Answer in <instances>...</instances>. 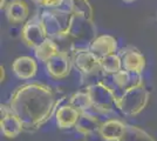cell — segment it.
<instances>
[{"label":"cell","instance_id":"cell-1","mask_svg":"<svg viewBox=\"0 0 157 141\" xmlns=\"http://www.w3.org/2000/svg\"><path fill=\"white\" fill-rule=\"evenodd\" d=\"M63 98V94H60L49 85L31 82L14 89L10 96L8 106L20 118L24 131L32 133L51 120Z\"/></svg>","mask_w":157,"mask_h":141},{"label":"cell","instance_id":"cell-2","mask_svg":"<svg viewBox=\"0 0 157 141\" xmlns=\"http://www.w3.org/2000/svg\"><path fill=\"white\" fill-rule=\"evenodd\" d=\"M96 34L98 29L94 19L86 18L80 14H73L71 27L68 31V37L75 40L73 44V52L89 49L90 44L98 38Z\"/></svg>","mask_w":157,"mask_h":141},{"label":"cell","instance_id":"cell-3","mask_svg":"<svg viewBox=\"0 0 157 141\" xmlns=\"http://www.w3.org/2000/svg\"><path fill=\"white\" fill-rule=\"evenodd\" d=\"M72 12L62 8H48L40 14L48 38L62 39L68 37L72 22Z\"/></svg>","mask_w":157,"mask_h":141},{"label":"cell","instance_id":"cell-4","mask_svg":"<svg viewBox=\"0 0 157 141\" xmlns=\"http://www.w3.org/2000/svg\"><path fill=\"white\" fill-rule=\"evenodd\" d=\"M150 99V93L144 84L125 89L121 96H118L117 109L124 115L135 116L140 114L147 107Z\"/></svg>","mask_w":157,"mask_h":141},{"label":"cell","instance_id":"cell-5","mask_svg":"<svg viewBox=\"0 0 157 141\" xmlns=\"http://www.w3.org/2000/svg\"><path fill=\"white\" fill-rule=\"evenodd\" d=\"M93 102V108L100 113H109L117 108L118 96L105 82H95L86 87Z\"/></svg>","mask_w":157,"mask_h":141},{"label":"cell","instance_id":"cell-6","mask_svg":"<svg viewBox=\"0 0 157 141\" xmlns=\"http://www.w3.org/2000/svg\"><path fill=\"white\" fill-rule=\"evenodd\" d=\"M21 39L27 46L34 49L48 39L40 15H34L24 24L21 29Z\"/></svg>","mask_w":157,"mask_h":141},{"label":"cell","instance_id":"cell-7","mask_svg":"<svg viewBox=\"0 0 157 141\" xmlns=\"http://www.w3.org/2000/svg\"><path fill=\"white\" fill-rule=\"evenodd\" d=\"M46 71L53 79H65L72 71L73 60L69 54L65 51H59L54 54L46 64Z\"/></svg>","mask_w":157,"mask_h":141},{"label":"cell","instance_id":"cell-8","mask_svg":"<svg viewBox=\"0 0 157 141\" xmlns=\"http://www.w3.org/2000/svg\"><path fill=\"white\" fill-rule=\"evenodd\" d=\"M0 112H1V120H0L1 133L7 139L17 138L24 131V125L20 120V118L12 111V108L8 106V104L1 105Z\"/></svg>","mask_w":157,"mask_h":141},{"label":"cell","instance_id":"cell-9","mask_svg":"<svg viewBox=\"0 0 157 141\" xmlns=\"http://www.w3.org/2000/svg\"><path fill=\"white\" fill-rule=\"evenodd\" d=\"M72 60L74 66L85 75H90L98 71H102L100 66V59L90 49L74 52Z\"/></svg>","mask_w":157,"mask_h":141},{"label":"cell","instance_id":"cell-10","mask_svg":"<svg viewBox=\"0 0 157 141\" xmlns=\"http://www.w3.org/2000/svg\"><path fill=\"white\" fill-rule=\"evenodd\" d=\"M118 55L122 60V69L130 73L142 74L145 68V57L140 51L132 47H128L121 49Z\"/></svg>","mask_w":157,"mask_h":141},{"label":"cell","instance_id":"cell-11","mask_svg":"<svg viewBox=\"0 0 157 141\" xmlns=\"http://www.w3.org/2000/svg\"><path fill=\"white\" fill-rule=\"evenodd\" d=\"M7 20L12 24H24L29 15V7L24 0H12L5 7Z\"/></svg>","mask_w":157,"mask_h":141},{"label":"cell","instance_id":"cell-12","mask_svg":"<svg viewBox=\"0 0 157 141\" xmlns=\"http://www.w3.org/2000/svg\"><path fill=\"white\" fill-rule=\"evenodd\" d=\"M12 69L19 79L28 80L35 76V74L38 72V64L32 57L24 55V57L17 58L13 61Z\"/></svg>","mask_w":157,"mask_h":141},{"label":"cell","instance_id":"cell-13","mask_svg":"<svg viewBox=\"0 0 157 141\" xmlns=\"http://www.w3.org/2000/svg\"><path fill=\"white\" fill-rule=\"evenodd\" d=\"M89 49L98 57V59H102L107 55L116 53L117 51V41L114 37L105 34L100 35L90 44Z\"/></svg>","mask_w":157,"mask_h":141},{"label":"cell","instance_id":"cell-14","mask_svg":"<svg viewBox=\"0 0 157 141\" xmlns=\"http://www.w3.org/2000/svg\"><path fill=\"white\" fill-rule=\"evenodd\" d=\"M80 116V112L76 108L71 106L69 104L63 105L58 108L55 113V119H56V125L60 129H69V128L75 127L76 122Z\"/></svg>","mask_w":157,"mask_h":141},{"label":"cell","instance_id":"cell-15","mask_svg":"<svg viewBox=\"0 0 157 141\" xmlns=\"http://www.w3.org/2000/svg\"><path fill=\"white\" fill-rule=\"evenodd\" d=\"M125 125L117 119H109L102 122L98 135L105 141H118L124 133Z\"/></svg>","mask_w":157,"mask_h":141},{"label":"cell","instance_id":"cell-16","mask_svg":"<svg viewBox=\"0 0 157 141\" xmlns=\"http://www.w3.org/2000/svg\"><path fill=\"white\" fill-rule=\"evenodd\" d=\"M101 125H102V122L100 121L98 116L89 113L88 111H85V112H80L78 120L74 128L76 129V132L81 133V134L90 135L94 133H98Z\"/></svg>","mask_w":157,"mask_h":141},{"label":"cell","instance_id":"cell-17","mask_svg":"<svg viewBox=\"0 0 157 141\" xmlns=\"http://www.w3.org/2000/svg\"><path fill=\"white\" fill-rule=\"evenodd\" d=\"M113 81L117 87L122 88L123 91L129 89V88L137 86V85H142L143 82V78L141 74L130 73L125 69H121L117 73L113 74Z\"/></svg>","mask_w":157,"mask_h":141},{"label":"cell","instance_id":"cell-18","mask_svg":"<svg viewBox=\"0 0 157 141\" xmlns=\"http://www.w3.org/2000/svg\"><path fill=\"white\" fill-rule=\"evenodd\" d=\"M60 51L59 46L55 41L48 38L45 42H42L39 47H36L34 49V54L36 57V59L40 61H42L44 64H46L47 61L52 58L54 54H56Z\"/></svg>","mask_w":157,"mask_h":141},{"label":"cell","instance_id":"cell-19","mask_svg":"<svg viewBox=\"0 0 157 141\" xmlns=\"http://www.w3.org/2000/svg\"><path fill=\"white\" fill-rule=\"evenodd\" d=\"M118 141H156L142 128L132 125H125L124 133Z\"/></svg>","mask_w":157,"mask_h":141},{"label":"cell","instance_id":"cell-20","mask_svg":"<svg viewBox=\"0 0 157 141\" xmlns=\"http://www.w3.org/2000/svg\"><path fill=\"white\" fill-rule=\"evenodd\" d=\"M66 2L73 14H80L89 19L94 18V11L89 0H66Z\"/></svg>","mask_w":157,"mask_h":141},{"label":"cell","instance_id":"cell-21","mask_svg":"<svg viewBox=\"0 0 157 141\" xmlns=\"http://www.w3.org/2000/svg\"><path fill=\"white\" fill-rule=\"evenodd\" d=\"M68 104L74 108H76L78 112H85V111H88L89 108H93L92 99L86 89L85 92H78V93L73 94L69 98Z\"/></svg>","mask_w":157,"mask_h":141},{"label":"cell","instance_id":"cell-22","mask_svg":"<svg viewBox=\"0 0 157 141\" xmlns=\"http://www.w3.org/2000/svg\"><path fill=\"white\" fill-rule=\"evenodd\" d=\"M101 69L108 74H115L122 69V60L118 54L114 53L100 59Z\"/></svg>","mask_w":157,"mask_h":141},{"label":"cell","instance_id":"cell-23","mask_svg":"<svg viewBox=\"0 0 157 141\" xmlns=\"http://www.w3.org/2000/svg\"><path fill=\"white\" fill-rule=\"evenodd\" d=\"M34 4L45 8H60V6L65 2V0H32Z\"/></svg>","mask_w":157,"mask_h":141},{"label":"cell","instance_id":"cell-24","mask_svg":"<svg viewBox=\"0 0 157 141\" xmlns=\"http://www.w3.org/2000/svg\"><path fill=\"white\" fill-rule=\"evenodd\" d=\"M0 71H1V82L5 80V68L4 66H0Z\"/></svg>","mask_w":157,"mask_h":141},{"label":"cell","instance_id":"cell-25","mask_svg":"<svg viewBox=\"0 0 157 141\" xmlns=\"http://www.w3.org/2000/svg\"><path fill=\"white\" fill-rule=\"evenodd\" d=\"M6 5H7L6 0H0V8H1V10H5Z\"/></svg>","mask_w":157,"mask_h":141},{"label":"cell","instance_id":"cell-26","mask_svg":"<svg viewBox=\"0 0 157 141\" xmlns=\"http://www.w3.org/2000/svg\"><path fill=\"white\" fill-rule=\"evenodd\" d=\"M122 1H124V2H127V4H130V2H134L135 0H122Z\"/></svg>","mask_w":157,"mask_h":141}]
</instances>
